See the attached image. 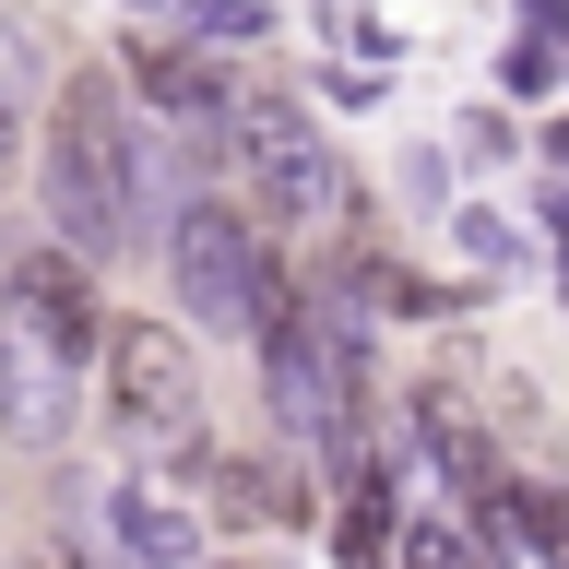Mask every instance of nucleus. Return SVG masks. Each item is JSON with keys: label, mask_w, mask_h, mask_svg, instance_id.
<instances>
[{"label": "nucleus", "mask_w": 569, "mask_h": 569, "mask_svg": "<svg viewBox=\"0 0 569 569\" xmlns=\"http://www.w3.org/2000/svg\"><path fill=\"white\" fill-rule=\"evenodd\" d=\"M0 297H12V320H24V332H48V345L71 356V368H83V356H96V284H83V249H24V261H12V273H0Z\"/></svg>", "instance_id": "6"}, {"label": "nucleus", "mask_w": 569, "mask_h": 569, "mask_svg": "<svg viewBox=\"0 0 569 569\" xmlns=\"http://www.w3.org/2000/svg\"><path fill=\"white\" fill-rule=\"evenodd\" d=\"M178 297L202 309V332H238V320H273L297 284L261 261V238H249L238 202H190L178 213Z\"/></svg>", "instance_id": "4"}, {"label": "nucleus", "mask_w": 569, "mask_h": 569, "mask_svg": "<svg viewBox=\"0 0 569 569\" xmlns=\"http://www.w3.org/2000/svg\"><path fill=\"white\" fill-rule=\"evenodd\" d=\"M71 427H83V380H71V356L24 320H0V439L12 451H60Z\"/></svg>", "instance_id": "5"}, {"label": "nucleus", "mask_w": 569, "mask_h": 569, "mask_svg": "<svg viewBox=\"0 0 569 569\" xmlns=\"http://www.w3.org/2000/svg\"><path fill=\"white\" fill-rule=\"evenodd\" d=\"M462 249H475V261H487V273H510V261H522V238H510V226H498V213H462Z\"/></svg>", "instance_id": "12"}, {"label": "nucleus", "mask_w": 569, "mask_h": 569, "mask_svg": "<svg viewBox=\"0 0 569 569\" xmlns=\"http://www.w3.org/2000/svg\"><path fill=\"white\" fill-rule=\"evenodd\" d=\"M131 119H119V71H71L60 119H48V213L71 249H119L131 226Z\"/></svg>", "instance_id": "1"}, {"label": "nucleus", "mask_w": 569, "mask_h": 569, "mask_svg": "<svg viewBox=\"0 0 569 569\" xmlns=\"http://www.w3.org/2000/svg\"><path fill=\"white\" fill-rule=\"evenodd\" d=\"M131 83L154 107H178V119H213V107H226V83H213L190 48H167V36H142V48H131Z\"/></svg>", "instance_id": "9"}, {"label": "nucleus", "mask_w": 569, "mask_h": 569, "mask_svg": "<svg viewBox=\"0 0 569 569\" xmlns=\"http://www.w3.org/2000/svg\"><path fill=\"white\" fill-rule=\"evenodd\" d=\"M213 154H226V178H238L249 202H273L284 226H332V213H345V167L320 154V131L284 96H226L213 107Z\"/></svg>", "instance_id": "2"}, {"label": "nucleus", "mask_w": 569, "mask_h": 569, "mask_svg": "<svg viewBox=\"0 0 569 569\" xmlns=\"http://www.w3.org/2000/svg\"><path fill=\"white\" fill-rule=\"evenodd\" d=\"M107 533H119L142 569H202V510H190L167 475H119V487H107Z\"/></svg>", "instance_id": "7"}, {"label": "nucleus", "mask_w": 569, "mask_h": 569, "mask_svg": "<svg viewBox=\"0 0 569 569\" xmlns=\"http://www.w3.org/2000/svg\"><path fill=\"white\" fill-rule=\"evenodd\" d=\"M522 533H533V558L569 569V498L558 487H522Z\"/></svg>", "instance_id": "11"}, {"label": "nucleus", "mask_w": 569, "mask_h": 569, "mask_svg": "<svg viewBox=\"0 0 569 569\" xmlns=\"http://www.w3.org/2000/svg\"><path fill=\"white\" fill-rule=\"evenodd\" d=\"M546 154H558V167H569V119H558V131H546Z\"/></svg>", "instance_id": "14"}, {"label": "nucleus", "mask_w": 569, "mask_h": 569, "mask_svg": "<svg viewBox=\"0 0 569 569\" xmlns=\"http://www.w3.org/2000/svg\"><path fill=\"white\" fill-rule=\"evenodd\" d=\"M416 439H427L439 462H451V475H462L475 498H487V487H510V462H498V439L475 427V403H462L451 380H427V391H416Z\"/></svg>", "instance_id": "8"}, {"label": "nucleus", "mask_w": 569, "mask_h": 569, "mask_svg": "<svg viewBox=\"0 0 569 569\" xmlns=\"http://www.w3.org/2000/svg\"><path fill=\"white\" fill-rule=\"evenodd\" d=\"M213 569H238V558H213Z\"/></svg>", "instance_id": "15"}, {"label": "nucleus", "mask_w": 569, "mask_h": 569, "mask_svg": "<svg viewBox=\"0 0 569 569\" xmlns=\"http://www.w3.org/2000/svg\"><path fill=\"white\" fill-rule=\"evenodd\" d=\"M96 356H107L119 427L154 439V451H178V462H202V380H190V345H178L167 320H107Z\"/></svg>", "instance_id": "3"}, {"label": "nucleus", "mask_w": 569, "mask_h": 569, "mask_svg": "<svg viewBox=\"0 0 569 569\" xmlns=\"http://www.w3.org/2000/svg\"><path fill=\"white\" fill-rule=\"evenodd\" d=\"M345 569H391V475H356V510H345Z\"/></svg>", "instance_id": "10"}, {"label": "nucleus", "mask_w": 569, "mask_h": 569, "mask_svg": "<svg viewBox=\"0 0 569 569\" xmlns=\"http://www.w3.org/2000/svg\"><path fill=\"white\" fill-rule=\"evenodd\" d=\"M12 154H24V142H12V107H0V190H12Z\"/></svg>", "instance_id": "13"}]
</instances>
